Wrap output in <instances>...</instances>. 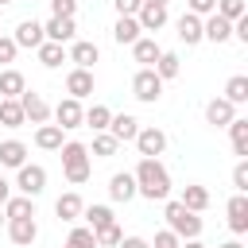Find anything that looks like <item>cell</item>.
<instances>
[{
    "instance_id": "6da1fadb",
    "label": "cell",
    "mask_w": 248,
    "mask_h": 248,
    "mask_svg": "<svg viewBox=\"0 0 248 248\" xmlns=\"http://www.w3.org/2000/svg\"><path fill=\"white\" fill-rule=\"evenodd\" d=\"M132 178H136V194H143L147 202H167L170 198V174L159 159H140Z\"/></svg>"
},
{
    "instance_id": "7a4b0ae2",
    "label": "cell",
    "mask_w": 248,
    "mask_h": 248,
    "mask_svg": "<svg viewBox=\"0 0 248 248\" xmlns=\"http://www.w3.org/2000/svg\"><path fill=\"white\" fill-rule=\"evenodd\" d=\"M58 151H62V174H66V182H74V186L89 182V174H93V163H89V151H85V143H78V140H66Z\"/></svg>"
},
{
    "instance_id": "3957f363",
    "label": "cell",
    "mask_w": 248,
    "mask_h": 248,
    "mask_svg": "<svg viewBox=\"0 0 248 248\" xmlns=\"http://www.w3.org/2000/svg\"><path fill=\"white\" fill-rule=\"evenodd\" d=\"M163 217H167V229H170L178 240H198V236H202V217L190 213L178 198L167 202V213H163Z\"/></svg>"
},
{
    "instance_id": "277c9868",
    "label": "cell",
    "mask_w": 248,
    "mask_h": 248,
    "mask_svg": "<svg viewBox=\"0 0 248 248\" xmlns=\"http://www.w3.org/2000/svg\"><path fill=\"white\" fill-rule=\"evenodd\" d=\"M136 151H140V159H159L163 151H167V132L163 128H155V124H140V132H136Z\"/></svg>"
},
{
    "instance_id": "5b68a950",
    "label": "cell",
    "mask_w": 248,
    "mask_h": 248,
    "mask_svg": "<svg viewBox=\"0 0 248 248\" xmlns=\"http://www.w3.org/2000/svg\"><path fill=\"white\" fill-rule=\"evenodd\" d=\"M16 186H19L23 198H39V194L46 190V170H43L39 163H23V167L16 170Z\"/></svg>"
},
{
    "instance_id": "8992f818",
    "label": "cell",
    "mask_w": 248,
    "mask_h": 248,
    "mask_svg": "<svg viewBox=\"0 0 248 248\" xmlns=\"http://www.w3.org/2000/svg\"><path fill=\"white\" fill-rule=\"evenodd\" d=\"M132 93H136V101L155 105V101L163 97V81H159V74H155V70H140V74L132 78Z\"/></svg>"
},
{
    "instance_id": "52a82bcc",
    "label": "cell",
    "mask_w": 248,
    "mask_h": 248,
    "mask_svg": "<svg viewBox=\"0 0 248 248\" xmlns=\"http://www.w3.org/2000/svg\"><path fill=\"white\" fill-rule=\"evenodd\" d=\"M50 116L58 120V128H62V132H74V128H81V116H85V108H81V101H74V97H62V101L50 108Z\"/></svg>"
},
{
    "instance_id": "ba28073f",
    "label": "cell",
    "mask_w": 248,
    "mask_h": 248,
    "mask_svg": "<svg viewBox=\"0 0 248 248\" xmlns=\"http://www.w3.org/2000/svg\"><path fill=\"white\" fill-rule=\"evenodd\" d=\"M97 58H101V50H97V43H89V39H74L70 50H66V62H74L78 70H93Z\"/></svg>"
},
{
    "instance_id": "9c48e42d",
    "label": "cell",
    "mask_w": 248,
    "mask_h": 248,
    "mask_svg": "<svg viewBox=\"0 0 248 248\" xmlns=\"http://www.w3.org/2000/svg\"><path fill=\"white\" fill-rule=\"evenodd\" d=\"M8 240L19 244V248H31L39 240V221L35 217H19V221H8Z\"/></svg>"
},
{
    "instance_id": "30bf717a",
    "label": "cell",
    "mask_w": 248,
    "mask_h": 248,
    "mask_svg": "<svg viewBox=\"0 0 248 248\" xmlns=\"http://www.w3.org/2000/svg\"><path fill=\"white\" fill-rule=\"evenodd\" d=\"M74 35H78V23L74 19H58V16H50L46 23H43V39L46 43H74Z\"/></svg>"
},
{
    "instance_id": "8fae6325",
    "label": "cell",
    "mask_w": 248,
    "mask_h": 248,
    "mask_svg": "<svg viewBox=\"0 0 248 248\" xmlns=\"http://www.w3.org/2000/svg\"><path fill=\"white\" fill-rule=\"evenodd\" d=\"M136 132H140V120H136L132 112H112V120H108V136H112L116 143H132Z\"/></svg>"
},
{
    "instance_id": "7c38bea8",
    "label": "cell",
    "mask_w": 248,
    "mask_h": 248,
    "mask_svg": "<svg viewBox=\"0 0 248 248\" xmlns=\"http://www.w3.org/2000/svg\"><path fill=\"white\" fill-rule=\"evenodd\" d=\"M202 39H209L213 46H221V43H229V39H232V23H229V19H221V16L213 12V16H205V19H202Z\"/></svg>"
},
{
    "instance_id": "4fadbf2b",
    "label": "cell",
    "mask_w": 248,
    "mask_h": 248,
    "mask_svg": "<svg viewBox=\"0 0 248 248\" xmlns=\"http://www.w3.org/2000/svg\"><path fill=\"white\" fill-rule=\"evenodd\" d=\"M12 43H16V46H27V50H39V46L46 43V39H43V23H39V19H23V23L16 27Z\"/></svg>"
},
{
    "instance_id": "5bb4252c",
    "label": "cell",
    "mask_w": 248,
    "mask_h": 248,
    "mask_svg": "<svg viewBox=\"0 0 248 248\" xmlns=\"http://www.w3.org/2000/svg\"><path fill=\"white\" fill-rule=\"evenodd\" d=\"M19 108H23V120H31V124H46L50 120V105L39 93H31V89L19 97Z\"/></svg>"
},
{
    "instance_id": "9a60e30c",
    "label": "cell",
    "mask_w": 248,
    "mask_h": 248,
    "mask_svg": "<svg viewBox=\"0 0 248 248\" xmlns=\"http://www.w3.org/2000/svg\"><path fill=\"white\" fill-rule=\"evenodd\" d=\"M236 120V105H229L225 97H213L209 105H205V124H213V128H229Z\"/></svg>"
},
{
    "instance_id": "2e32d148",
    "label": "cell",
    "mask_w": 248,
    "mask_h": 248,
    "mask_svg": "<svg viewBox=\"0 0 248 248\" xmlns=\"http://www.w3.org/2000/svg\"><path fill=\"white\" fill-rule=\"evenodd\" d=\"M225 213H229V229H232L236 236L248 232V194H232L229 205H225Z\"/></svg>"
},
{
    "instance_id": "e0dca14e",
    "label": "cell",
    "mask_w": 248,
    "mask_h": 248,
    "mask_svg": "<svg viewBox=\"0 0 248 248\" xmlns=\"http://www.w3.org/2000/svg\"><path fill=\"white\" fill-rule=\"evenodd\" d=\"M27 93V78L19 74V70H0V101H19Z\"/></svg>"
},
{
    "instance_id": "ac0fdd59",
    "label": "cell",
    "mask_w": 248,
    "mask_h": 248,
    "mask_svg": "<svg viewBox=\"0 0 248 248\" xmlns=\"http://www.w3.org/2000/svg\"><path fill=\"white\" fill-rule=\"evenodd\" d=\"M159 54H163V46H159L155 39H147V35H140V39L132 43V58L140 62V70H151Z\"/></svg>"
},
{
    "instance_id": "d6986e66",
    "label": "cell",
    "mask_w": 248,
    "mask_h": 248,
    "mask_svg": "<svg viewBox=\"0 0 248 248\" xmlns=\"http://www.w3.org/2000/svg\"><path fill=\"white\" fill-rule=\"evenodd\" d=\"M66 93L74 97V101H81V97H89L93 93V70H70L66 74Z\"/></svg>"
},
{
    "instance_id": "ffe728a7",
    "label": "cell",
    "mask_w": 248,
    "mask_h": 248,
    "mask_svg": "<svg viewBox=\"0 0 248 248\" xmlns=\"http://www.w3.org/2000/svg\"><path fill=\"white\" fill-rule=\"evenodd\" d=\"M108 198H112V202H132V198H136V178H132L128 170H116V174L108 178Z\"/></svg>"
},
{
    "instance_id": "44dd1931",
    "label": "cell",
    "mask_w": 248,
    "mask_h": 248,
    "mask_svg": "<svg viewBox=\"0 0 248 248\" xmlns=\"http://www.w3.org/2000/svg\"><path fill=\"white\" fill-rule=\"evenodd\" d=\"M140 35H143V31H140L136 16H116V23H112V39H116L120 46H132Z\"/></svg>"
},
{
    "instance_id": "7402d4cb",
    "label": "cell",
    "mask_w": 248,
    "mask_h": 248,
    "mask_svg": "<svg viewBox=\"0 0 248 248\" xmlns=\"http://www.w3.org/2000/svg\"><path fill=\"white\" fill-rule=\"evenodd\" d=\"M174 27H178V39H182L186 46H198V43H202V19H198V16L182 12V16L174 19Z\"/></svg>"
},
{
    "instance_id": "603a6c76",
    "label": "cell",
    "mask_w": 248,
    "mask_h": 248,
    "mask_svg": "<svg viewBox=\"0 0 248 248\" xmlns=\"http://www.w3.org/2000/svg\"><path fill=\"white\" fill-rule=\"evenodd\" d=\"M0 163L12 167V170H19V167L27 163V143H23V140H4V143H0Z\"/></svg>"
},
{
    "instance_id": "cb8c5ba5",
    "label": "cell",
    "mask_w": 248,
    "mask_h": 248,
    "mask_svg": "<svg viewBox=\"0 0 248 248\" xmlns=\"http://www.w3.org/2000/svg\"><path fill=\"white\" fill-rule=\"evenodd\" d=\"M81 209H85V202H81V194H62L58 202H54V213H58V221H78L81 217Z\"/></svg>"
},
{
    "instance_id": "d4e9b609",
    "label": "cell",
    "mask_w": 248,
    "mask_h": 248,
    "mask_svg": "<svg viewBox=\"0 0 248 248\" xmlns=\"http://www.w3.org/2000/svg\"><path fill=\"white\" fill-rule=\"evenodd\" d=\"M81 217H85V225H89L93 232H101V229H108V225L116 221L112 205H85V209H81Z\"/></svg>"
},
{
    "instance_id": "484cf974",
    "label": "cell",
    "mask_w": 248,
    "mask_h": 248,
    "mask_svg": "<svg viewBox=\"0 0 248 248\" xmlns=\"http://www.w3.org/2000/svg\"><path fill=\"white\" fill-rule=\"evenodd\" d=\"M136 23H140V31H159V27H167V8L143 4V8L136 12Z\"/></svg>"
},
{
    "instance_id": "4316f807",
    "label": "cell",
    "mask_w": 248,
    "mask_h": 248,
    "mask_svg": "<svg viewBox=\"0 0 248 248\" xmlns=\"http://www.w3.org/2000/svg\"><path fill=\"white\" fill-rule=\"evenodd\" d=\"M155 74H159V81H170V78H178L182 74V58L174 54V50H163L159 58H155V66H151Z\"/></svg>"
},
{
    "instance_id": "83f0119b",
    "label": "cell",
    "mask_w": 248,
    "mask_h": 248,
    "mask_svg": "<svg viewBox=\"0 0 248 248\" xmlns=\"http://www.w3.org/2000/svg\"><path fill=\"white\" fill-rule=\"evenodd\" d=\"M108 120H112V108H108V105H89L85 116H81V124L93 128V136H97V132H108Z\"/></svg>"
},
{
    "instance_id": "f1b7e54d",
    "label": "cell",
    "mask_w": 248,
    "mask_h": 248,
    "mask_svg": "<svg viewBox=\"0 0 248 248\" xmlns=\"http://www.w3.org/2000/svg\"><path fill=\"white\" fill-rule=\"evenodd\" d=\"M190 213H202V209H209V190L205 186H198V182H190L186 190H182V198H178Z\"/></svg>"
},
{
    "instance_id": "f546056e",
    "label": "cell",
    "mask_w": 248,
    "mask_h": 248,
    "mask_svg": "<svg viewBox=\"0 0 248 248\" xmlns=\"http://www.w3.org/2000/svg\"><path fill=\"white\" fill-rule=\"evenodd\" d=\"M0 209H4V217H8V221H19V217H35V198H23V194H16V198H8Z\"/></svg>"
},
{
    "instance_id": "4dcf8cb0",
    "label": "cell",
    "mask_w": 248,
    "mask_h": 248,
    "mask_svg": "<svg viewBox=\"0 0 248 248\" xmlns=\"http://www.w3.org/2000/svg\"><path fill=\"white\" fill-rule=\"evenodd\" d=\"M35 143H39L43 151H58L66 140H62V128H58V124H39V128H35Z\"/></svg>"
},
{
    "instance_id": "1f68e13d",
    "label": "cell",
    "mask_w": 248,
    "mask_h": 248,
    "mask_svg": "<svg viewBox=\"0 0 248 248\" xmlns=\"http://www.w3.org/2000/svg\"><path fill=\"white\" fill-rule=\"evenodd\" d=\"M229 140H232V151H236L240 159H248V120H244V116H236V120L229 124Z\"/></svg>"
},
{
    "instance_id": "d6a6232c",
    "label": "cell",
    "mask_w": 248,
    "mask_h": 248,
    "mask_svg": "<svg viewBox=\"0 0 248 248\" xmlns=\"http://www.w3.org/2000/svg\"><path fill=\"white\" fill-rule=\"evenodd\" d=\"M35 54H39V62H43L46 70H58V66L66 62V46H62V43H43Z\"/></svg>"
},
{
    "instance_id": "836d02e7",
    "label": "cell",
    "mask_w": 248,
    "mask_h": 248,
    "mask_svg": "<svg viewBox=\"0 0 248 248\" xmlns=\"http://www.w3.org/2000/svg\"><path fill=\"white\" fill-rule=\"evenodd\" d=\"M225 101H229V105H244V101H248V78H244V74H232V78L225 81Z\"/></svg>"
},
{
    "instance_id": "e575fe53",
    "label": "cell",
    "mask_w": 248,
    "mask_h": 248,
    "mask_svg": "<svg viewBox=\"0 0 248 248\" xmlns=\"http://www.w3.org/2000/svg\"><path fill=\"white\" fill-rule=\"evenodd\" d=\"M0 124H4V128H23V124H27L19 101H0Z\"/></svg>"
},
{
    "instance_id": "d590c367",
    "label": "cell",
    "mask_w": 248,
    "mask_h": 248,
    "mask_svg": "<svg viewBox=\"0 0 248 248\" xmlns=\"http://www.w3.org/2000/svg\"><path fill=\"white\" fill-rule=\"evenodd\" d=\"M116 147H120V143H116L108 132H97V136H93V147H85V151H93L97 159H112V155H116Z\"/></svg>"
},
{
    "instance_id": "8d00e7d4",
    "label": "cell",
    "mask_w": 248,
    "mask_h": 248,
    "mask_svg": "<svg viewBox=\"0 0 248 248\" xmlns=\"http://www.w3.org/2000/svg\"><path fill=\"white\" fill-rule=\"evenodd\" d=\"M62 248H97V236H93V229L89 225H78L70 236H66V244Z\"/></svg>"
},
{
    "instance_id": "74e56055",
    "label": "cell",
    "mask_w": 248,
    "mask_h": 248,
    "mask_svg": "<svg viewBox=\"0 0 248 248\" xmlns=\"http://www.w3.org/2000/svg\"><path fill=\"white\" fill-rule=\"evenodd\" d=\"M221 19H229V23H236L240 16H248V8H244V0H217V8H213Z\"/></svg>"
},
{
    "instance_id": "f35d334b",
    "label": "cell",
    "mask_w": 248,
    "mask_h": 248,
    "mask_svg": "<svg viewBox=\"0 0 248 248\" xmlns=\"http://www.w3.org/2000/svg\"><path fill=\"white\" fill-rule=\"evenodd\" d=\"M93 236H97V248H116V244H120V236H124V232H120V225H116V221H112V225H108V229H101V232H93Z\"/></svg>"
},
{
    "instance_id": "ab89813d",
    "label": "cell",
    "mask_w": 248,
    "mask_h": 248,
    "mask_svg": "<svg viewBox=\"0 0 248 248\" xmlns=\"http://www.w3.org/2000/svg\"><path fill=\"white\" fill-rule=\"evenodd\" d=\"M232 190H236V194H248V159H240V163L232 167Z\"/></svg>"
},
{
    "instance_id": "60d3db41",
    "label": "cell",
    "mask_w": 248,
    "mask_h": 248,
    "mask_svg": "<svg viewBox=\"0 0 248 248\" xmlns=\"http://www.w3.org/2000/svg\"><path fill=\"white\" fill-rule=\"evenodd\" d=\"M74 12H78V0H50V16L58 19H74Z\"/></svg>"
},
{
    "instance_id": "b9f144b4",
    "label": "cell",
    "mask_w": 248,
    "mask_h": 248,
    "mask_svg": "<svg viewBox=\"0 0 248 248\" xmlns=\"http://www.w3.org/2000/svg\"><path fill=\"white\" fill-rule=\"evenodd\" d=\"M16 54H19V46L12 43V35H0V66L16 62Z\"/></svg>"
},
{
    "instance_id": "7bdbcfd3",
    "label": "cell",
    "mask_w": 248,
    "mask_h": 248,
    "mask_svg": "<svg viewBox=\"0 0 248 248\" xmlns=\"http://www.w3.org/2000/svg\"><path fill=\"white\" fill-rule=\"evenodd\" d=\"M190 8V16H198V19H205V16H213V8H217V0H186Z\"/></svg>"
},
{
    "instance_id": "ee69618b",
    "label": "cell",
    "mask_w": 248,
    "mask_h": 248,
    "mask_svg": "<svg viewBox=\"0 0 248 248\" xmlns=\"http://www.w3.org/2000/svg\"><path fill=\"white\" fill-rule=\"evenodd\" d=\"M178 244H182V240H178V236H174L170 229H159V232H155V244H151V248H178Z\"/></svg>"
},
{
    "instance_id": "f6af8a7d",
    "label": "cell",
    "mask_w": 248,
    "mask_h": 248,
    "mask_svg": "<svg viewBox=\"0 0 248 248\" xmlns=\"http://www.w3.org/2000/svg\"><path fill=\"white\" fill-rule=\"evenodd\" d=\"M112 8H116V16H136L143 8V0H112Z\"/></svg>"
},
{
    "instance_id": "bcb514c9",
    "label": "cell",
    "mask_w": 248,
    "mask_h": 248,
    "mask_svg": "<svg viewBox=\"0 0 248 248\" xmlns=\"http://www.w3.org/2000/svg\"><path fill=\"white\" fill-rule=\"evenodd\" d=\"M116 248H151V244H147L143 236H120V244H116Z\"/></svg>"
},
{
    "instance_id": "7dc6e473",
    "label": "cell",
    "mask_w": 248,
    "mask_h": 248,
    "mask_svg": "<svg viewBox=\"0 0 248 248\" xmlns=\"http://www.w3.org/2000/svg\"><path fill=\"white\" fill-rule=\"evenodd\" d=\"M8 198H12V186H8V182H4V178H0V205H4V202H8Z\"/></svg>"
},
{
    "instance_id": "c3c4849f",
    "label": "cell",
    "mask_w": 248,
    "mask_h": 248,
    "mask_svg": "<svg viewBox=\"0 0 248 248\" xmlns=\"http://www.w3.org/2000/svg\"><path fill=\"white\" fill-rule=\"evenodd\" d=\"M178 248H205V244H202V240H182Z\"/></svg>"
},
{
    "instance_id": "681fc988",
    "label": "cell",
    "mask_w": 248,
    "mask_h": 248,
    "mask_svg": "<svg viewBox=\"0 0 248 248\" xmlns=\"http://www.w3.org/2000/svg\"><path fill=\"white\" fill-rule=\"evenodd\" d=\"M217 248H244L240 240H225V244H217Z\"/></svg>"
},
{
    "instance_id": "f907efd6",
    "label": "cell",
    "mask_w": 248,
    "mask_h": 248,
    "mask_svg": "<svg viewBox=\"0 0 248 248\" xmlns=\"http://www.w3.org/2000/svg\"><path fill=\"white\" fill-rule=\"evenodd\" d=\"M143 4H151V8H167V0H143Z\"/></svg>"
},
{
    "instance_id": "816d5d0a",
    "label": "cell",
    "mask_w": 248,
    "mask_h": 248,
    "mask_svg": "<svg viewBox=\"0 0 248 248\" xmlns=\"http://www.w3.org/2000/svg\"><path fill=\"white\" fill-rule=\"evenodd\" d=\"M0 225H8V217H4V209H0Z\"/></svg>"
},
{
    "instance_id": "f5cc1de1",
    "label": "cell",
    "mask_w": 248,
    "mask_h": 248,
    "mask_svg": "<svg viewBox=\"0 0 248 248\" xmlns=\"http://www.w3.org/2000/svg\"><path fill=\"white\" fill-rule=\"evenodd\" d=\"M0 4H16V0H0Z\"/></svg>"
}]
</instances>
